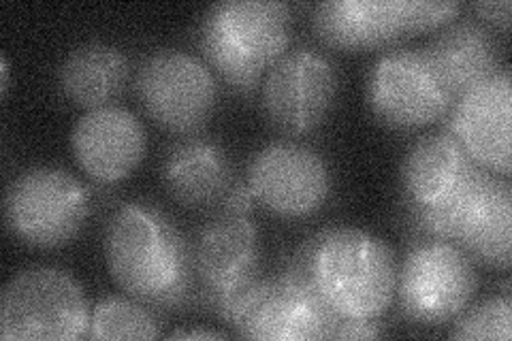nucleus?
Listing matches in <instances>:
<instances>
[{"label": "nucleus", "mask_w": 512, "mask_h": 341, "mask_svg": "<svg viewBox=\"0 0 512 341\" xmlns=\"http://www.w3.org/2000/svg\"><path fill=\"white\" fill-rule=\"evenodd\" d=\"M88 339H154L160 322L146 303L133 297H107L90 310Z\"/></svg>", "instance_id": "21"}, {"label": "nucleus", "mask_w": 512, "mask_h": 341, "mask_svg": "<svg viewBox=\"0 0 512 341\" xmlns=\"http://www.w3.org/2000/svg\"><path fill=\"white\" fill-rule=\"evenodd\" d=\"M284 273L338 320H378L395 295L397 261L384 239L357 226H329L301 243Z\"/></svg>", "instance_id": "2"}, {"label": "nucleus", "mask_w": 512, "mask_h": 341, "mask_svg": "<svg viewBox=\"0 0 512 341\" xmlns=\"http://www.w3.org/2000/svg\"><path fill=\"white\" fill-rule=\"evenodd\" d=\"M291 9L280 0H220L199 20L205 62L231 90L250 94L288 47Z\"/></svg>", "instance_id": "3"}, {"label": "nucleus", "mask_w": 512, "mask_h": 341, "mask_svg": "<svg viewBox=\"0 0 512 341\" xmlns=\"http://www.w3.org/2000/svg\"><path fill=\"white\" fill-rule=\"evenodd\" d=\"M3 214L9 233L24 246L60 248L86 224L90 192L71 171L37 165L9 182Z\"/></svg>", "instance_id": "6"}, {"label": "nucleus", "mask_w": 512, "mask_h": 341, "mask_svg": "<svg viewBox=\"0 0 512 341\" xmlns=\"http://www.w3.org/2000/svg\"><path fill=\"white\" fill-rule=\"evenodd\" d=\"M478 162L444 131L416 139L402 160L406 211H436L451 203L478 171Z\"/></svg>", "instance_id": "16"}, {"label": "nucleus", "mask_w": 512, "mask_h": 341, "mask_svg": "<svg viewBox=\"0 0 512 341\" xmlns=\"http://www.w3.org/2000/svg\"><path fill=\"white\" fill-rule=\"evenodd\" d=\"M338 94L331 58L308 45L286 50L267 69L261 103L267 120L288 135L310 133L327 118Z\"/></svg>", "instance_id": "13"}, {"label": "nucleus", "mask_w": 512, "mask_h": 341, "mask_svg": "<svg viewBox=\"0 0 512 341\" xmlns=\"http://www.w3.org/2000/svg\"><path fill=\"white\" fill-rule=\"evenodd\" d=\"M192 271L197 280L195 303L229 320L242 290L259 278L261 239L248 214L220 209L190 239Z\"/></svg>", "instance_id": "7"}, {"label": "nucleus", "mask_w": 512, "mask_h": 341, "mask_svg": "<svg viewBox=\"0 0 512 341\" xmlns=\"http://www.w3.org/2000/svg\"><path fill=\"white\" fill-rule=\"evenodd\" d=\"M453 339H498L512 337V299L506 288L504 295H495L463 310L451 329Z\"/></svg>", "instance_id": "22"}, {"label": "nucleus", "mask_w": 512, "mask_h": 341, "mask_svg": "<svg viewBox=\"0 0 512 341\" xmlns=\"http://www.w3.org/2000/svg\"><path fill=\"white\" fill-rule=\"evenodd\" d=\"M239 337L265 341L331 339L338 324L314 292L288 273L256 278L237 297L229 316Z\"/></svg>", "instance_id": "12"}, {"label": "nucleus", "mask_w": 512, "mask_h": 341, "mask_svg": "<svg viewBox=\"0 0 512 341\" xmlns=\"http://www.w3.org/2000/svg\"><path fill=\"white\" fill-rule=\"evenodd\" d=\"M472 9L478 15V22H487L498 28H508L510 24V0H480L474 3Z\"/></svg>", "instance_id": "25"}, {"label": "nucleus", "mask_w": 512, "mask_h": 341, "mask_svg": "<svg viewBox=\"0 0 512 341\" xmlns=\"http://www.w3.org/2000/svg\"><path fill=\"white\" fill-rule=\"evenodd\" d=\"M312 26L340 50L387 45L408 32L404 0H323L312 11Z\"/></svg>", "instance_id": "18"}, {"label": "nucleus", "mask_w": 512, "mask_h": 341, "mask_svg": "<svg viewBox=\"0 0 512 341\" xmlns=\"http://www.w3.org/2000/svg\"><path fill=\"white\" fill-rule=\"evenodd\" d=\"M382 335L384 329L376 320H338L331 339H374Z\"/></svg>", "instance_id": "24"}, {"label": "nucleus", "mask_w": 512, "mask_h": 341, "mask_svg": "<svg viewBox=\"0 0 512 341\" xmlns=\"http://www.w3.org/2000/svg\"><path fill=\"white\" fill-rule=\"evenodd\" d=\"M0 73H3V84H0V92L7 94L9 88V67H7V58H0Z\"/></svg>", "instance_id": "28"}, {"label": "nucleus", "mask_w": 512, "mask_h": 341, "mask_svg": "<svg viewBox=\"0 0 512 341\" xmlns=\"http://www.w3.org/2000/svg\"><path fill=\"white\" fill-rule=\"evenodd\" d=\"M131 79V62L114 43L86 41L64 56L58 69L62 94L77 107L114 105Z\"/></svg>", "instance_id": "20"}, {"label": "nucleus", "mask_w": 512, "mask_h": 341, "mask_svg": "<svg viewBox=\"0 0 512 341\" xmlns=\"http://www.w3.org/2000/svg\"><path fill=\"white\" fill-rule=\"evenodd\" d=\"M510 118V69L500 67L457 96L444 113L442 131L453 135L480 167L510 177Z\"/></svg>", "instance_id": "14"}, {"label": "nucleus", "mask_w": 512, "mask_h": 341, "mask_svg": "<svg viewBox=\"0 0 512 341\" xmlns=\"http://www.w3.org/2000/svg\"><path fill=\"white\" fill-rule=\"evenodd\" d=\"M461 5L455 0H442V3H429V0H404V15L408 32L436 28L453 22Z\"/></svg>", "instance_id": "23"}, {"label": "nucleus", "mask_w": 512, "mask_h": 341, "mask_svg": "<svg viewBox=\"0 0 512 341\" xmlns=\"http://www.w3.org/2000/svg\"><path fill=\"white\" fill-rule=\"evenodd\" d=\"M365 99L380 122L408 131L442 120L455 96L423 47H391L367 71Z\"/></svg>", "instance_id": "10"}, {"label": "nucleus", "mask_w": 512, "mask_h": 341, "mask_svg": "<svg viewBox=\"0 0 512 341\" xmlns=\"http://www.w3.org/2000/svg\"><path fill=\"white\" fill-rule=\"evenodd\" d=\"M171 339H222L224 335L218 331H205V329H188V331H173Z\"/></svg>", "instance_id": "27"}, {"label": "nucleus", "mask_w": 512, "mask_h": 341, "mask_svg": "<svg viewBox=\"0 0 512 341\" xmlns=\"http://www.w3.org/2000/svg\"><path fill=\"white\" fill-rule=\"evenodd\" d=\"M135 92L148 116L171 133H195L214 113L218 84L199 56L160 47L141 60Z\"/></svg>", "instance_id": "9"}, {"label": "nucleus", "mask_w": 512, "mask_h": 341, "mask_svg": "<svg viewBox=\"0 0 512 341\" xmlns=\"http://www.w3.org/2000/svg\"><path fill=\"white\" fill-rule=\"evenodd\" d=\"M419 239H446L472 261L506 269L510 265L512 188L508 177L478 167L468 186L442 209L408 211Z\"/></svg>", "instance_id": "4"}, {"label": "nucleus", "mask_w": 512, "mask_h": 341, "mask_svg": "<svg viewBox=\"0 0 512 341\" xmlns=\"http://www.w3.org/2000/svg\"><path fill=\"white\" fill-rule=\"evenodd\" d=\"M90 307L69 271L32 265L13 273L0 292V337L67 341L86 337Z\"/></svg>", "instance_id": "5"}, {"label": "nucleus", "mask_w": 512, "mask_h": 341, "mask_svg": "<svg viewBox=\"0 0 512 341\" xmlns=\"http://www.w3.org/2000/svg\"><path fill=\"white\" fill-rule=\"evenodd\" d=\"M160 180L169 197L188 209L220 205L235 184L229 152L205 135L173 141L160 160Z\"/></svg>", "instance_id": "17"}, {"label": "nucleus", "mask_w": 512, "mask_h": 341, "mask_svg": "<svg viewBox=\"0 0 512 341\" xmlns=\"http://www.w3.org/2000/svg\"><path fill=\"white\" fill-rule=\"evenodd\" d=\"M246 184L254 201L280 218H308L331 197L333 175L323 154L306 143L276 139L248 162Z\"/></svg>", "instance_id": "11"}, {"label": "nucleus", "mask_w": 512, "mask_h": 341, "mask_svg": "<svg viewBox=\"0 0 512 341\" xmlns=\"http://www.w3.org/2000/svg\"><path fill=\"white\" fill-rule=\"evenodd\" d=\"M423 50L455 99L500 69V47L491 28L470 18L448 22Z\"/></svg>", "instance_id": "19"}, {"label": "nucleus", "mask_w": 512, "mask_h": 341, "mask_svg": "<svg viewBox=\"0 0 512 341\" xmlns=\"http://www.w3.org/2000/svg\"><path fill=\"white\" fill-rule=\"evenodd\" d=\"M148 133L131 109L103 105L88 109L71 131V152L82 171L99 184H116L146 158Z\"/></svg>", "instance_id": "15"}, {"label": "nucleus", "mask_w": 512, "mask_h": 341, "mask_svg": "<svg viewBox=\"0 0 512 341\" xmlns=\"http://www.w3.org/2000/svg\"><path fill=\"white\" fill-rule=\"evenodd\" d=\"M254 205V197L248 188L246 182H235L231 190L227 192V197L222 199L220 209L224 211H233V214H250V209Z\"/></svg>", "instance_id": "26"}, {"label": "nucleus", "mask_w": 512, "mask_h": 341, "mask_svg": "<svg viewBox=\"0 0 512 341\" xmlns=\"http://www.w3.org/2000/svg\"><path fill=\"white\" fill-rule=\"evenodd\" d=\"M103 254L114 282L152 310L175 312L195 301L190 241L160 205H118L105 226Z\"/></svg>", "instance_id": "1"}, {"label": "nucleus", "mask_w": 512, "mask_h": 341, "mask_svg": "<svg viewBox=\"0 0 512 341\" xmlns=\"http://www.w3.org/2000/svg\"><path fill=\"white\" fill-rule=\"evenodd\" d=\"M472 258L453 241L416 239L397 271V297L408 320L436 327L457 318L474 297Z\"/></svg>", "instance_id": "8"}]
</instances>
